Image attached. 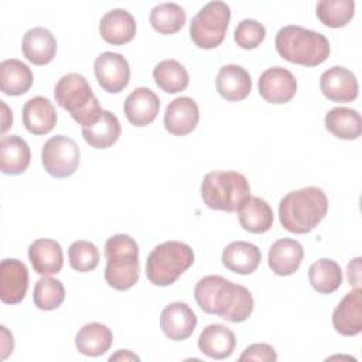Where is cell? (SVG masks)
<instances>
[{
    "label": "cell",
    "instance_id": "obj_1",
    "mask_svg": "<svg viewBox=\"0 0 362 362\" xmlns=\"http://www.w3.org/2000/svg\"><path fill=\"white\" fill-rule=\"evenodd\" d=\"M194 297L202 311L219 315L229 322L246 321L255 307L253 297L245 286L216 274L199 279L194 288Z\"/></svg>",
    "mask_w": 362,
    "mask_h": 362
},
{
    "label": "cell",
    "instance_id": "obj_2",
    "mask_svg": "<svg viewBox=\"0 0 362 362\" xmlns=\"http://www.w3.org/2000/svg\"><path fill=\"white\" fill-rule=\"evenodd\" d=\"M328 198L318 187H305L284 195L279 204L281 226L291 233L311 232L327 215Z\"/></svg>",
    "mask_w": 362,
    "mask_h": 362
},
{
    "label": "cell",
    "instance_id": "obj_3",
    "mask_svg": "<svg viewBox=\"0 0 362 362\" xmlns=\"http://www.w3.org/2000/svg\"><path fill=\"white\" fill-rule=\"evenodd\" d=\"M274 44L276 51L283 59L303 66H317L331 52L329 41L324 34L300 25L280 28L276 34Z\"/></svg>",
    "mask_w": 362,
    "mask_h": 362
},
{
    "label": "cell",
    "instance_id": "obj_4",
    "mask_svg": "<svg viewBox=\"0 0 362 362\" xmlns=\"http://www.w3.org/2000/svg\"><path fill=\"white\" fill-rule=\"evenodd\" d=\"M57 103L65 109L71 117L86 127L93 124L102 115L98 98L93 95L86 78L78 72H71L57 82L54 89Z\"/></svg>",
    "mask_w": 362,
    "mask_h": 362
},
{
    "label": "cell",
    "instance_id": "obj_5",
    "mask_svg": "<svg viewBox=\"0 0 362 362\" xmlns=\"http://www.w3.org/2000/svg\"><path fill=\"white\" fill-rule=\"evenodd\" d=\"M105 280L115 290H129L140 276L139 246L124 233L110 236L105 243Z\"/></svg>",
    "mask_w": 362,
    "mask_h": 362
},
{
    "label": "cell",
    "instance_id": "obj_6",
    "mask_svg": "<svg viewBox=\"0 0 362 362\" xmlns=\"http://www.w3.org/2000/svg\"><path fill=\"white\" fill-rule=\"evenodd\" d=\"M201 197L211 209L238 212L250 197V185L238 171H211L201 182Z\"/></svg>",
    "mask_w": 362,
    "mask_h": 362
},
{
    "label": "cell",
    "instance_id": "obj_7",
    "mask_svg": "<svg viewBox=\"0 0 362 362\" xmlns=\"http://www.w3.org/2000/svg\"><path fill=\"white\" fill-rule=\"evenodd\" d=\"M194 263V252L189 245L168 240L157 245L146 260V276L154 286H170Z\"/></svg>",
    "mask_w": 362,
    "mask_h": 362
},
{
    "label": "cell",
    "instance_id": "obj_8",
    "mask_svg": "<svg viewBox=\"0 0 362 362\" xmlns=\"http://www.w3.org/2000/svg\"><path fill=\"white\" fill-rule=\"evenodd\" d=\"M230 21V8L223 1H209L199 8L189 24L192 42L202 49L221 45Z\"/></svg>",
    "mask_w": 362,
    "mask_h": 362
},
{
    "label": "cell",
    "instance_id": "obj_9",
    "mask_svg": "<svg viewBox=\"0 0 362 362\" xmlns=\"http://www.w3.org/2000/svg\"><path fill=\"white\" fill-rule=\"evenodd\" d=\"M79 146L66 136H52L42 146V165L54 178L71 177L79 165Z\"/></svg>",
    "mask_w": 362,
    "mask_h": 362
},
{
    "label": "cell",
    "instance_id": "obj_10",
    "mask_svg": "<svg viewBox=\"0 0 362 362\" xmlns=\"http://www.w3.org/2000/svg\"><path fill=\"white\" fill-rule=\"evenodd\" d=\"M93 69L98 83L107 93H119L129 85V62L123 55L117 52L106 51L98 55L93 64Z\"/></svg>",
    "mask_w": 362,
    "mask_h": 362
},
{
    "label": "cell",
    "instance_id": "obj_11",
    "mask_svg": "<svg viewBox=\"0 0 362 362\" xmlns=\"http://www.w3.org/2000/svg\"><path fill=\"white\" fill-rule=\"evenodd\" d=\"M257 86L260 96L266 102L274 105L290 102L297 92V81L294 75L283 66L266 69L260 75Z\"/></svg>",
    "mask_w": 362,
    "mask_h": 362
},
{
    "label": "cell",
    "instance_id": "obj_12",
    "mask_svg": "<svg viewBox=\"0 0 362 362\" xmlns=\"http://www.w3.org/2000/svg\"><path fill=\"white\" fill-rule=\"evenodd\" d=\"M320 88L328 100L339 103L355 100L359 92L355 74L344 66H332L324 71L320 78Z\"/></svg>",
    "mask_w": 362,
    "mask_h": 362
},
{
    "label": "cell",
    "instance_id": "obj_13",
    "mask_svg": "<svg viewBox=\"0 0 362 362\" xmlns=\"http://www.w3.org/2000/svg\"><path fill=\"white\" fill-rule=\"evenodd\" d=\"M28 290V269L18 259H4L0 263V300L18 304Z\"/></svg>",
    "mask_w": 362,
    "mask_h": 362
},
{
    "label": "cell",
    "instance_id": "obj_14",
    "mask_svg": "<svg viewBox=\"0 0 362 362\" xmlns=\"http://www.w3.org/2000/svg\"><path fill=\"white\" fill-rule=\"evenodd\" d=\"M160 327L171 341H184L192 335L197 327V315L187 303L174 301L161 311Z\"/></svg>",
    "mask_w": 362,
    "mask_h": 362
},
{
    "label": "cell",
    "instance_id": "obj_15",
    "mask_svg": "<svg viewBox=\"0 0 362 362\" xmlns=\"http://www.w3.org/2000/svg\"><path fill=\"white\" fill-rule=\"evenodd\" d=\"M199 122V109L192 98L181 96L171 100L164 113V127L174 136L191 133Z\"/></svg>",
    "mask_w": 362,
    "mask_h": 362
},
{
    "label": "cell",
    "instance_id": "obj_16",
    "mask_svg": "<svg viewBox=\"0 0 362 362\" xmlns=\"http://www.w3.org/2000/svg\"><path fill=\"white\" fill-rule=\"evenodd\" d=\"M160 109V98L148 88L140 86L129 93L124 100L123 110L129 123L137 127L147 126L154 122Z\"/></svg>",
    "mask_w": 362,
    "mask_h": 362
},
{
    "label": "cell",
    "instance_id": "obj_17",
    "mask_svg": "<svg viewBox=\"0 0 362 362\" xmlns=\"http://www.w3.org/2000/svg\"><path fill=\"white\" fill-rule=\"evenodd\" d=\"M335 331L345 337H354L362 331V290L346 293L332 313Z\"/></svg>",
    "mask_w": 362,
    "mask_h": 362
},
{
    "label": "cell",
    "instance_id": "obj_18",
    "mask_svg": "<svg viewBox=\"0 0 362 362\" xmlns=\"http://www.w3.org/2000/svg\"><path fill=\"white\" fill-rule=\"evenodd\" d=\"M304 257L303 245L291 238H281L276 240L267 255L269 267L277 276L294 274Z\"/></svg>",
    "mask_w": 362,
    "mask_h": 362
},
{
    "label": "cell",
    "instance_id": "obj_19",
    "mask_svg": "<svg viewBox=\"0 0 362 362\" xmlns=\"http://www.w3.org/2000/svg\"><path fill=\"white\" fill-rule=\"evenodd\" d=\"M21 51L27 61L34 65L49 64L57 54V40L44 27L30 28L21 41Z\"/></svg>",
    "mask_w": 362,
    "mask_h": 362
},
{
    "label": "cell",
    "instance_id": "obj_20",
    "mask_svg": "<svg viewBox=\"0 0 362 362\" xmlns=\"http://www.w3.org/2000/svg\"><path fill=\"white\" fill-rule=\"evenodd\" d=\"M28 259L35 273L51 276L61 272L64 266V255L61 245L48 238L34 240L28 247Z\"/></svg>",
    "mask_w": 362,
    "mask_h": 362
},
{
    "label": "cell",
    "instance_id": "obj_21",
    "mask_svg": "<svg viewBox=\"0 0 362 362\" xmlns=\"http://www.w3.org/2000/svg\"><path fill=\"white\" fill-rule=\"evenodd\" d=\"M99 33L106 42L123 45L134 38L136 20L127 10L113 8L100 18Z\"/></svg>",
    "mask_w": 362,
    "mask_h": 362
},
{
    "label": "cell",
    "instance_id": "obj_22",
    "mask_svg": "<svg viewBox=\"0 0 362 362\" xmlns=\"http://www.w3.org/2000/svg\"><path fill=\"white\" fill-rule=\"evenodd\" d=\"M215 82L219 95L229 102L243 100L252 90V78L249 72L235 64L223 65L219 69Z\"/></svg>",
    "mask_w": 362,
    "mask_h": 362
},
{
    "label": "cell",
    "instance_id": "obj_23",
    "mask_svg": "<svg viewBox=\"0 0 362 362\" xmlns=\"http://www.w3.org/2000/svg\"><path fill=\"white\" fill-rule=\"evenodd\" d=\"M23 124L33 134H47L57 124V112L49 99L34 96L23 106Z\"/></svg>",
    "mask_w": 362,
    "mask_h": 362
},
{
    "label": "cell",
    "instance_id": "obj_24",
    "mask_svg": "<svg viewBox=\"0 0 362 362\" xmlns=\"http://www.w3.org/2000/svg\"><path fill=\"white\" fill-rule=\"evenodd\" d=\"M236 337L223 324H209L198 338V348L212 359L229 358L235 349Z\"/></svg>",
    "mask_w": 362,
    "mask_h": 362
},
{
    "label": "cell",
    "instance_id": "obj_25",
    "mask_svg": "<svg viewBox=\"0 0 362 362\" xmlns=\"http://www.w3.org/2000/svg\"><path fill=\"white\" fill-rule=\"evenodd\" d=\"M31 160L28 143L16 134L0 140V168L7 175H18L27 170Z\"/></svg>",
    "mask_w": 362,
    "mask_h": 362
},
{
    "label": "cell",
    "instance_id": "obj_26",
    "mask_svg": "<svg viewBox=\"0 0 362 362\" xmlns=\"http://www.w3.org/2000/svg\"><path fill=\"white\" fill-rule=\"evenodd\" d=\"M260 249L245 240L229 243L222 252L223 266L238 274H252L260 264Z\"/></svg>",
    "mask_w": 362,
    "mask_h": 362
},
{
    "label": "cell",
    "instance_id": "obj_27",
    "mask_svg": "<svg viewBox=\"0 0 362 362\" xmlns=\"http://www.w3.org/2000/svg\"><path fill=\"white\" fill-rule=\"evenodd\" d=\"M122 133L119 119L110 110H102L100 117L90 126L82 127V136L85 141L98 150L109 148L113 146Z\"/></svg>",
    "mask_w": 362,
    "mask_h": 362
},
{
    "label": "cell",
    "instance_id": "obj_28",
    "mask_svg": "<svg viewBox=\"0 0 362 362\" xmlns=\"http://www.w3.org/2000/svg\"><path fill=\"white\" fill-rule=\"evenodd\" d=\"M33 85L30 66L20 59L10 58L0 62V88L10 96L24 95Z\"/></svg>",
    "mask_w": 362,
    "mask_h": 362
},
{
    "label": "cell",
    "instance_id": "obj_29",
    "mask_svg": "<svg viewBox=\"0 0 362 362\" xmlns=\"http://www.w3.org/2000/svg\"><path fill=\"white\" fill-rule=\"evenodd\" d=\"M238 219L245 230L250 233H264L273 225V211L263 198L250 195L239 208Z\"/></svg>",
    "mask_w": 362,
    "mask_h": 362
},
{
    "label": "cell",
    "instance_id": "obj_30",
    "mask_svg": "<svg viewBox=\"0 0 362 362\" xmlns=\"http://www.w3.org/2000/svg\"><path fill=\"white\" fill-rule=\"evenodd\" d=\"M112 341V331L105 324L89 322L76 332L75 346L86 356H100L109 351Z\"/></svg>",
    "mask_w": 362,
    "mask_h": 362
},
{
    "label": "cell",
    "instance_id": "obj_31",
    "mask_svg": "<svg viewBox=\"0 0 362 362\" xmlns=\"http://www.w3.org/2000/svg\"><path fill=\"white\" fill-rule=\"evenodd\" d=\"M324 123L329 133L342 140H356L362 133V119L355 109L332 107L327 112Z\"/></svg>",
    "mask_w": 362,
    "mask_h": 362
},
{
    "label": "cell",
    "instance_id": "obj_32",
    "mask_svg": "<svg viewBox=\"0 0 362 362\" xmlns=\"http://www.w3.org/2000/svg\"><path fill=\"white\" fill-rule=\"evenodd\" d=\"M311 287L320 294H331L342 284L341 266L332 259H318L308 267Z\"/></svg>",
    "mask_w": 362,
    "mask_h": 362
},
{
    "label": "cell",
    "instance_id": "obj_33",
    "mask_svg": "<svg viewBox=\"0 0 362 362\" xmlns=\"http://www.w3.org/2000/svg\"><path fill=\"white\" fill-rule=\"evenodd\" d=\"M153 78L158 88L167 93H178L189 83L187 69L175 59H164L153 69Z\"/></svg>",
    "mask_w": 362,
    "mask_h": 362
},
{
    "label": "cell",
    "instance_id": "obj_34",
    "mask_svg": "<svg viewBox=\"0 0 362 362\" xmlns=\"http://www.w3.org/2000/svg\"><path fill=\"white\" fill-rule=\"evenodd\" d=\"M187 16L177 3H160L150 11V24L160 34H174L185 24Z\"/></svg>",
    "mask_w": 362,
    "mask_h": 362
},
{
    "label": "cell",
    "instance_id": "obj_35",
    "mask_svg": "<svg viewBox=\"0 0 362 362\" xmlns=\"http://www.w3.org/2000/svg\"><path fill=\"white\" fill-rule=\"evenodd\" d=\"M354 11L355 3L352 0H321L315 7L320 21L331 28L346 25L354 17Z\"/></svg>",
    "mask_w": 362,
    "mask_h": 362
},
{
    "label": "cell",
    "instance_id": "obj_36",
    "mask_svg": "<svg viewBox=\"0 0 362 362\" xmlns=\"http://www.w3.org/2000/svg\"><path fill=\"white\" fill-rule=\"evenodd\" d=\"M33 300L40 310H55L65 300V287L59 280L49 276H44L34 286Z\"/></svg>",
    "mask_w": 362,
    "mask_h": 362
},
{
    "label": "cell",
    "instance_id": "obj_37",
    "mask_svg": "<svg viewBox=\"0 0 362 362\" xmlns=\"http://www.w3.org/2000/svg\"><path fill=\"white\" fill-rule=\"evenodd\" d=\"M68 259L69 266L79 272V273H88L96 269L99 264V250L98 247L89 242V240H75L69 249H68Z\"/></svg>",
    "mask_w": 362,
    "mask_h": 362
},
{
    "label": "cell",
    "instance_id": "obj_38",
    "mask_svg": "<svg viewBox=\"0 0 362 362\" xmlns=\"http://www.w3.org/2000/svg\"><path fill=\"white\" fill-rule=\"evenodd\" d=\"M266 37V28L262 23L253 18L242 20L233 33L235 42L243 49L257 48Z\"/></svg>",
    "mask_w": 362,
    "mask_h": 362
},
{
    "label": "cell",
    "instance_id": "obj_39",
    "mask_svg": "<svg viewBox=\"0 0 362 362\" xmlns=\"http://www.w3.org/2000/svg\"><path fill=\"white\" fill-rule=\"evenodd\" d=\"M239 361L274 362L277 361V354L274 348L269 344H252L242 352V355L239 356Z\"/></svg>",
    "mask_w": 362,
    "mask_h": 362
},
{
    "label": "cell",
    "instance_id": "obj_40",
    "mask_svg": "<svg viewBox=\"0 0 362 362\" xmlns=\"http://www.w3.org/2000/svg\"><path fill=\"white\" fill-rule=\"evenodd\" d=\"M361 257H355L352 262L348 263L346 273H348V281L352 284L355 288H361Z\"/></svg>",
    "mask_w": 362,
    "mask_h": 362
},
{
    "label": "cell",
    "instance_id": "obj_41",
    "mask_svg": "<svg viewBox=\"0 0 362 362\" xmlns=\"http://www.w3.org/2000/svg\"><path fill=\"white\" fill-rule=\"evenodd\" d=\"M1 359H6L11 352H13V348H14V341H13V335L8 332V329L1 325Z\"/></svg>",
    "mask_w": 362,
    "mask_h": 362
},
{
    "label": "cell",
    "instance_id": "obj_42",
    "mask_svg": "<svg viewBox=\"0 0 362 362\" xmlns=\"http://www.w3.org/2000/svg\"><path fill=\"white\" fill-rule=\"evenodd\" d=\"M109 361L110 362H113V361H140V358L129 349H119L115 355H112L109 358Z\"/></svg>",
    "mask_w": 362,
    "mask_h": 362
},
{
    "label": "cell",
    "instance_id": "obj_43",
    "mask_svg": "<svg viewBox=\"0 0 362 362\" xmlns=\"http://www.w3.org/2000/svg\"><path fill=\"white\" fill-rule=\"evenodd\" d=\"M1 107H3V127H1V132L4 133L10 127L11 122H13V116H11L8 107H7V105L4 102H1Z\"/></svg>",
    "mask_w": 362,
    "mask_h": 362
}]
</instances>
